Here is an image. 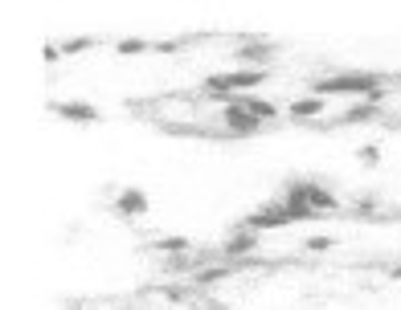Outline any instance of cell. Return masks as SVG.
<instances>
[{"instance_id":"obj_1","label":"cell","mask_w":401,"mask_h":310,"mask_svg":"<svg viewBox=\"0 0 401 310\" xmlns=\"http://www.w3.org/2000/svg\"><path fill=\"white\" fill-rule=\"evenodd\" d=\"M258 82H267V70H234V74H213V78H205V94H218L221 106H225V102H234L237 94L254 90Z\"/></svg>"},{"instance_id":"obj_2","label":"cell","mask_w":401,"mask_h":310,"mask_svg":"<svg viewBox=\"0 0 401 310\" xmlns=\"http://www.w3.org/2000/svg\"><path fill=\"white\" fill-rule=\"evenodd\" d=\"M316 94L319 98H328V94H368V98H377L381 94V78H373V74H332V78L316 82Z\"/></svg>"},{"instance_id":"obj_3","label":"cell","mask_w":401,"mask_h":310,"mask_svg":"<svg viewBox=\"0 0 401 310\" xmlns=\"http://www.w3.org/2000/svg\"><path fill=\"white\" fill-rule=\"evenodd\" d=\"M283 209L291 212V225H295V221H316V216H324L319 209H311V200H307V184H291V188H287Z\"/></svg>"},{"instance_id":"obj_4","label":"cell","mask_w":401,"mask_h":310,"mask_svg":"<svg viewBox=\"0 0 401 310\" xmlns=\"http://www.w3.org/2000/svg\"><path fill=\"white\" fill-rule=\"evenodd\" d=\"M221 118H225V127L234 131V135H254V131H258V118L242 106V98L225 102V106H221Z\"/></svg>"},{"instance_id":"obj_5","label":"cell","mask_w":401,"mask_h":310,"mask_svg":"<svg viewBox=\"0 0 401 310\" xmlns=\"http://www.w3.org/2000/svg\"><path fill=\"white\" fill-rule=\"evenodd\" d=\"M287 225H291V212L283 209V200H279V204H267V209H258V212L246 216V228H254V233H258V228H287Z\"/></svg>"},{"instance_id":"obj_6","label":"cell","mask_w":401,"mask_h":310,"mask_svg":"<svg viewBox=\"0 0 401 310\" xmlns=\"http://www.w3.org/2000/svg\"><path fill=\"white\" fill-rule=\"evenodd\" d=\"M115 209L123 212V216H144V212H148V192H139V188H123V192L115 196Z\"/></svg>"},{"instance_id":"obj_7","label":"cell","mask_w":401,"mask_h":310,"mask_svg":"<svg viewBox=\"0 0 401 310\" xmlns=\"http://www.w3.org/2000/svg\"><path fill=\"white\" fill-rule=\"evenodd\" d=\"M53 114H62L70 123H99V111L90 102H53Z\"/></svg>"},{"instance_id":"obj_8","label":"cell","mask_w":401,"mask_h":310,"mask_svg":"<svg viewBox=\"0 0 401 310\" xmlns=\"http://www.w3.org/2000/svg\"><path fill=\"white\" fill-rule=\"evenodd\" d=\"M254 249H258V233L254 228H237L234 237L225 241V258H246Z\"/></svg>"},{"instance_id":"obj_9","label":"cell","mask_w":401,"mask_h":310,"mask_svg":"<svg viewBox=\"0 0 401 310\" xmlns=\"http://www.w3.org/2000/svg\"><path fill=\"white\" fill-rule=\"evenodd\" d=\"M319 111H324V98H319V94H311V98H295V102L287 106V114H291V118H316Z\"/></svg>"},{"instance_id":"obj_10","label":"cell","mask_w":401,"mask_h":310,"mask_svg":"<svg viewBox=\"0 0 401 310\" xmlns=\"http://www.w3.org/2000/svg\"><path fill=\"white\" fill-rule=\"evenodd\" d=\"M242 106H246V111L254 114V118H258V123H262V118H274V106H270V102H258V98H242Z\"/></svg>"},{"instance_id":"obj_11","label":"cell","mask_w":401,"mask_h":310,"mask_svg":"<svg viewBox=\"0 0 401 310\" xmlns=\"http://www.w3.org/2000/svg\"><path fill=\"white\" fill-rule=\"evenodd\" d=\"M156 249H160V253H188L193 241H188V237H164V241H156Z\"/></svg>"},{"instance_id":"obj_12","label":"cell","mask_w":401,"mask_h":310,"mask_svg":"<svg viewBox=\"0 0 401 310\" xmlns=\"http://www.w3.org/2000/svg\"><path fill=\"white\" fill-rule=\"evenodd\" d=\"M237 57H242V62H267L270 49L267 45H242V49H237Z\"/></svg>"},{"instance_id":"obj_13","label":"cell","mask_w":401,"mask_h":310,"mask_svg":"<svg viewBox=\"0 0 401 310\" xmlns=\"http://www.w3.org/2000/svg\"><path fill=\"white\" fill-rule=\"evenodd\" d=\"M119 53H123V57H135V53H144V49H151L148 41H139V37H127V41H119Z\"/></svg>"},{"instance_id":"obj_14","label":"cell","mask_w":401,"mask_h":310,"mask_svg":"<svg viewBox=\"0 0 401 310\" xmlns=\"http://www.w3.org/2000/svg\"><path fill=\"white\" fill-rule=\"evenodd\" d=\"M225 274H230V270H200V274H197V286H213V282H221Z\"/></svg>"},{"instance_id":"obj_15","label":"cell","mask_w":401,"mask_h":310,"mask_svg":"<svg viewBox=\"0 0 401 310\" xmlns=\"http://www.w3.org/2000/svg\"><path fill=\"white\" fill-rule=\"evenodd\" d=\"M303 245H307V253H324V249H332V237H311Z\"/></svg>"},{"instance_id":"obj_16","label":"cell","mask_w":401,"mask_h":310,"mask_svg":"<svg viewBox=\"0 0 401 310\" xmlns=\"http://www.w3.org/2000/svg\"><path fill=\"white\" fill-rule=\"evenodd\" d=\"M82 49H90V37H78V41H66V45H62V53H82Z\"/></svg>"},{"instance_id":"obj_17","label":"cell","mask_w":401,"mask_h":310,"mask_svg":"<svg viewBox=\"0 0 401 310\" xmlns=\"http://www.w3.org/2000/svg\"><path fill=\"white\" fill-rule=\"evenodd\" d=\"M381 160V151L377 147H360V163H377Z\"/></svg>"},{"instance_id":"obj_18","label":"cell","mask_w":401,"mask_h":310,"mask_svg":"<svg viewBox=\"0 0 401 310\" xmlns=\"http://www.w3.org/2000/svg\"><path fill=\"white\" fill-rule=\"evenodd\" d=\"M393 277H401V265H397V270H393Z\"/></svg>"}]
</instances>
